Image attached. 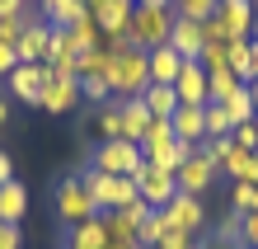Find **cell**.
<instances>
[{"mask_svg": "<svg viewBox=\"0 0 258 249\" xmlns=\"http://www.w3.org/2000/svg\"><path fill=\"white\" fill-rule=\"evenodd\" d=\"M71 38H75V47H80V52H94V47H103V28H99L94 19H89V14H85V19L75 24V28H71Z\"/></svg>", "mask_w": 258, "mask_h": 249, "instance_id": "4316f807", "label": "cell"}, {"mask_svg": "<svg viewBox=\"0 0 258 249\" xmlns=\"http://www.w3.org/2000/svg\"><path fill=\"white\" fill-rule=\"evenodd\" d=\"M146 61H150V85H174L178 71H183V57H178L169 42H164V47H150Z\"/></svg>", "mask_w": 258, "mask_h": 249, "instance_id": "e0dca14e", "label": "cell"}, {"mask_svg": "<svg viewBox=\"0 0 258 249\" xmlns=\"http://www.w3.org/2000/svg\"><path fill=\"white\" fill-rule=\"evenodd\" d=\"M207 249H244V244H230V240H211Z\"/></svg>", "mask_w": 258, "mask_h": 249, "instance_id": "bcb514c9", "label": "cell"}, {"mask_svg": "<svg viewBox=\"0 0 258 249\" xmlns=\"http://www.w3.org/2000/svg\"><path fill=\"white\" fill-rule=\"evenodd\" d=\"M108 66H113V52L108 47H94V52H80L75 75H80V80H108Z\"/></svg>", "mask_w": 258, "mask_h": 249, "instance_id": "603a6c76", "label": "cell"}, {"mask_svg": "<svg viewBox=\"0 0 258 249\" xmlns=\"http://www.w3.org/2000/svg\"><path fill=\"white\" fill-rule=\"evenodd\" d=\"M235 127H230V118H225V108L221 104H207V141L211 136H230Z\"/></svg>", "mask_w": 258, "mask_h": 249, "instance_id": "d6a6232c", "label": "cell"}, {"mask_svg": "<svg viewBox=\"0 0 258 249\" xmlns=\"http://www.w3.org/2000/svg\"><path fill=\"white\" fill-rule=\"evenodd\" d=\"M80 5H85V10H89V5H94V0H80Z\"/></svg>", "mask_w": 258, "mask_h": 249, "instance_id": "f5cc1de1", "label": "cell"}, {"mask_svg": "<svg viewBox=\"0 0 258 249\" xmlns=\"http://www.w3.org/2000/svg\"><path fill=\"white\" fill-rule=\"evenodd\" d=\"M230 212H239V216L258 212V188H253V183H235V188H230Z\"/></svg>", "mask_w": 258, "mask_h": 249, "instance_id": "4dcf8cb0", "label": "cell"}, {"mask_svg": "<svg viewBox=\"0 0 258 249\" xmlns=\"http://www.w3.org/2000/svg\"><path fill=\"white\" fill-rule=\"evenodd\" d=\"M239 85H244V80H235L230 71H211V75H207V94H211V104H221L225 94H235Z\"/></svg>", "mask_w": 258, "mask_h": 249, "instance_id": "f546056e", "label": "cell"}, {"mask_svg": "<svg viewBox=\"0 0 258 249\" xmlns=\"http://www.w3.org/2000/svg\"><path fill=\"white\" fill-rule=\"evenodd\" d=\"M174 19H178L174 5H136V10H132V24H127V42H132V47H141V52L164 47V42H169Z\"/></svg>", "mask_w": 258, "mask_h": 249, "instance_id": "6da1fadb", "label": "cell"}, {"mask_svg": "<svg viewBox=\"0 0 258 249\" xmlns=\"http://www.w3.org/2000/svg\"><path fill=\"white\" fill-rule=\"evenodd\" d=\"M141 104L150 108V118H174L178 94H174V85H146L141 89Z\"/></svg>", "mask_w": 258, "mask_h": 249, "instance_id": "7402d4cb", "label": "cell"}, {"mask_svg": "<svg viewBox=\"0 0 258 249\" xmlns=\"http://www.w3.org/2000/svg\"><path fill=\"white\" fill-rule=\"evenodd\" d=\"M52 33L56 28L47 24V19H28V28H24V38L14 42V57L24 61V66H47V52H52Z\"/></svg>", "mask_w": 258, "mask_h": 249, "instance_id": "9c48e42d", "label": "cell"}, {"mask_svg": "<svg viewBox=\"0 0 258 249\" xmlns=\"http://www.w3.org/2000/svg\"><path fill=\"white\" fill-rule=\"evenodd\" d=\"M239 183H253V188H258V151L249 155V165H244V174H239Z\"/></svg>", "mask_w": 258, "mask_h": 249, "instance_id": "7bdbcfd3", "label": "cell"}, {"mask_svg": "<svg viewBox=\"0 0 258 249\" xmlns=\"http://www.w3.org/2000/svg\"><path fill=\"white\" fill-rule=\"evenodd\" d=\"M10 179H14V160H10L5 151H0V183H10Z\"/></svg>", "mask_w": 258, "mask_h": 249, "instance_id": "ee69618b", "label": "cell"}, {"mask_svg": "<svg viewBox=\"0 0 258 249\" xmlns=\"http://www.w3.org/2000/svg\"><path fill=\"white\" fill-rule=\"evenodd\" d=\"M132 183H136V197H141L150 212H164V207H169V197L178 193V179L164 174V169H155V165H146V160L132 174Z\"/></svg>", "mask_w": 258, "mask_h": 249, "instance_id": "5b68a950", "label": "cell"}, {"mask_svg": "<svg viewBox=\"0 0 258 249\" xmlns=\"http://www.w3.org/2000/svg\"><path fill=\"white\" fill-rule=\"evenodd\" d=\"M239 226H244V216H239V212H225V221H221V230H216V240L239 244Z\"/></svg>", "mask_w": 258, "mask_h": 249, "instance_id": "d590c367", "label": "cell"}, {"mask_svg": "<svg viewBox=\"0 0 258 249\" xmlns=\"http://www.w3.org/2000/svg\"><path fill=\"white\" fill-rule=\"evenodd\" d=\"M24 212H28V188H24L19 179L0 183V221H5V226H19Z\"/></svg>", "mask_w": 258, "mask_h": 249, "instance_id": "d6986e66", "label": "cell"}, {"mask_svg": "<svg viewBox=\"0 0 258 249\" xmlns=\"http://www.w3.org/2000/svg\"><path fill=\"white\" fill-rule=\"evenodd\" d=\"M132 10H136L132 0H94V5H89V19L103 28V38H117V33H127Z\"/></svg>", "mask_w": 258, "mask_h": 249, "instance_id": "7c38bea8", "label": "cell"}, {"mask_svg": "<svg viewBox=\"0 0 258 249\" xmlns=\"http://www.w3.org/2000/svg\"><path fill=\"white\" fill-rule=\"evenodd\" d=\"M108 249H136L132 240H108Z\"/></svg>", "mask_w": 258, "mask_h": 249, "instance_id": "c3c4849f", "label": "cell"}, {"mask_svg": "<svg viewBox=\"0 0 258 249\" xmlns=\"http://www.w3.org/2000/svg\"><path fill=\"white\" fill-rule=\"evenodd\" d=\"M174 94H178V104H192V108H207L211 104L207 71L197 66V61H183V71H178V80H174Z\"/></svg>", "mask_w": 258, "mask_h": 249, "instance_id": "9a60e30c", "label": "cell"}, {"mask_svg": "<svg viewBox=\"0 0 258 249\" xmlns=\"http://www.w3.org/2000/svg\"><path fill=\"white\" fill-rule=\"evenodd\" d=\"M108 85L117 99H141V89L150 85V61L141 47H122L113 52V66H108Z\"/></svg>", "mask_w": 258, "mask_h": 249, "instance_id": "7a4b0ae2", "label": "cell"}, {"mask_svg": "<svg viewBox=\"0 0 258 249\" xmlns=\"http://www.w3.org/2000/svg\"><path fill=\"white\" fill-rule=\"evenodd\" d=\"M164 221H169V230L197 235V230L207 226V207H202V197H192V193H174L169 207H164Z\"/></svg>", "mask_w": 258, "mask_h": 249, "instance_id": "ba28073f", "label": "cell"}, {"mask_svg": "<svg viewBox=\"0 0 258 249\" xmlns=\"http://www.w3.org/2000/svg\"><path fill=\"white\" fill-rule=\"evenodd\" d=\"M141 146L127 141V136H117V141H99L94 155H89V169H99V174H113V179H132L136 169H141Z\"/></svg>", "mask_w": 258, "mask_h": 249, "instance_id": "3957f363", "label": "cell"}, {"mask_svg": "<svg viewBox=\"0 0 258 249\" xmlns=\"http://www.w3.org/2000/svg\"><path fill=\"white\" fill-rule=\"evenodd\" d=\"M47 75H52V66H14L10 71V94L19 99V104H42V85H47Z\"/></svg>", "mask_w": 258, "mask_h": 249, "instance_id": "30bf717a", "label": "cell"}, {"mask_svg": "<svg viewBox=\"0 0 258 249\" xmlns=\"http://www.w3.org/2000/svg\"><path fill=\"white\" fill-rule=\"evenodd\" d=\"M132 5H169V0H132Z\"/></svg>", "mask_w": 258, "mask_h": 249, "instance_id": "816d5d0a", "label": "cell"}, {"mask_svg": "<svg viewBox=\"0 0 258 249\" xmlns=\"http://www.w3.org/2000/svg\"><path fill=\"white\" fill-rule=\"evenodd\" d=\"M28 19H33V14H5V19H0V42H5V47H14V42L24 38Z\"/></svg>", "mask_w": 258, "mask_h": 249, "instance_id": "1f68e13d", "label": "cell"}, {"mask_svg": "<svg viewBox=\"0 0 258 249\" xmlns=\"http://www.w3.org/2000/svg\"><path fill=\"white\" fill-rule=\"evenodd\" d=\"M5 122H10V104L0 99V127H5Z\"/></svg>", "mask_w": 258, "mask_h": 249, "instance_id": "681fc988", "label": "cell"}, {"mask_svg": "<svg viewBox=\"0 0 258 249\" xmlns=\"http://www.w3.org/2000/svg\"><path fill=\"white\" fill-rule=\"evenodd\" d=\"M239 244H244V249H258V212L244 216V226H239Z\"/></svg>", "mask_w": 258, "mask_h": 249, "instance_id": "74e56055", "label": "cell"}, {"mask_svg": "<svg viewBox=\"0 0 258 249\" xmlns=\"http://www.w3.org/2000/svg\"><path fill=\"white\" fill-rule=\"evenodd\" d=\"M225 71L235 75V80H253V47H249V38H235V42H225Z\"/></svg>", "mask_w": 258, "mask_h": 249, "instance_id": "ffe728a7", "label": "cell"}, {"mask_svg": "<svg viewBox=\"0 0 258 249\" xmlns=\"http://www.w3.org/2000/svg\"><path fill=\"white\" fill-rule=\"evenodd\" d=\"M5 14H24V0H0V19Z\"/></svg>", "mask_w": 258, "mask_h": 249, "instance_id": "f6af8a7d", "label": "cell"}, {"mask_svg": "<svg viewBox=\"0 0 258 249\" xmlns=\"http://www.w3.org/2000/svg\"><path fill=\"white\" fill-rule=\"evenodd\" d=\"M211 19L221 24L225 42H235V38H253V33H258V14H253V0H221Z\"/></svg>", "mask_w": 258, "mask_h": 249, "instance_id": "52a82bcc", "label": "cell"}, {"mask_svg": "<svg viewBox=\"0 0 258 249\" xmlns=\"http://www.w3.org/2000/svg\"><path fill=\"white\" fill-rule=\"evenodd\" d=\"M117 113H122V136L141 146V136L150 132V108L141 99H117Z\"/></svg>", "mask_w": 258, "mask_h": 249, "instance_id": "ac0fdd59", "label": "cell"}, {"mask_svg": "<svg viewBox=\"0 0 258 249\" xmlns=\"http://www.w3.org/2000/svg\"><path fill=\"white\" fill-rule=\"evenodd\" d=\"M164 230H169V221H164V212H150L141 226H136V244L141 249H155L160 240H164Z\"/></svg>", "mask_w": 258, "mask_h": 249, "instance_id": "484cf974", "label": "cell"}, {"mask_svg": "<svg viewBox=\"0 0 258 249\" xmlns=\"http://www.w3.org/2000/svg\"><path fill=\"white\" fill-rule=\"evenodd\" d=\"M75 99H80V80L75 75H47V85H42V104L38 108H47V113H71Z\"/></svg>", "mask_w": 258, "mask_h": 249, "instance_id": "4fadbf2b", "label": "cell"}, {"mask_svg": "<svg viewBox=\"0 0 258 249\" xmlns=\"http://www.w3.org/2000/svg\"><path fill=\"white\" fill-rule=\"evenodd\" d=\"M117 216H122V221H127V226H141V221H146V216H150V207H146V202H141V197H136V202H127V207H122V212H117Z\"/></svg>", "mask_w": 258, "mask_h": 249, "instance_id": "f35d334b", "label": "cell"}, {"mask_svg": "<svg viewBox=\"0 0 258 249\" xmlns=\"http://www.w3.org/2000/svg\"><path fill=\"white\" fill-rule=\"evenodd\" d=\"M24 240H19V226H5L0 221V249H19Z\"/></svg>", "mask_w": 258, "mask_h": 249, "instance_id": "60d3db41", "label": "cell"}, {"mask_svg": "<svg viewBox=\"0 0 258 249\" xmlns=\"http://www.w3.org/2000/svg\"><path fill=\"white\" fill-rule=\"evenodd\" d=\"M221 108H225V118H230V127H239V122H249V118H258V113H253V99H249V85H239L235 94H225Z\"/></svg>", "mask_w": 258, "mask_h": 249, "instance_id": "cb8c5ba5", "label": "cell"}, {"mask_svg": "<svg viewBox=\"0 0 258 249\" xmlns=\"http://www.w3.org/2000/svg\"><path fill=\"white\" fill-rule=\"evenodd\" d=\"M230 141H235L239 151H258V118H249V122H239V127L230 132Z\"/></svg>", "mask_w": 258, "mask_h": 249, "instance_id": "e575fe53", "label": "cell"}, {"mask_svg": "<svg viewBox=\"0 0 258 249\" xmlns=\"http://www.w3.org/2000/svg\"><path fill=\"white\" fill-rule=\"evenodd\" d=\"M174 179H178V193H192V197H202V193L211 188V179H216V165H211L202 151H192L188 160L178 165V174H174Z\"/></svg>", "mask_w": 258, "mask_h": 249, "instance_id": "8fae6325", "label": "cell"}, {"mask_svg": "<svg viewBox=\"0 0 258 249\" xmlns=\"http://www.w3.org/2000/svg\"><path fill=\"white\" fill-rule=\"evenodd\" d=\"M56 5H61V0H38V10H42V14H47V10H56Z\"/></svg>", "mask_w": 258, "mask_h": 249, "instance_id": "f907efd6", "label": "cell"}, {"mask_svg": "<svg viewBox=\"0 0 258 249\" xmlns=\"http://www.w3.org/2000/svg\"><path fill=\"white\" fill-rule=\"evenodd\" d=\"M85 5H80V0H61V5H56V10H47V14H42V19H47L52 28H75V24H80L85 19Z\"/></svg>", "mask_w": 258, "mask_h": 249, "instance_id": "d4e9b609", "label": "cell"}, {"mask_svg": "<svg viewBox=\"0 0 258 249\" xmlns=\"http://www.w3.org/2000/svg\"><path fill=\"white\" fill-rule=\"evenodd\" d=\"M230 146H235V141H230V136H211V141H202V146H197V151H202V155H207V160H211V165H216V169H221V165H225V155H230Z\"/></svg>", "mask_w": 258, "mask_h": 249, "instance_id": "836d02e7", "label": "cell"}, {"mask_svg": "<svg viewBox=\"0 0 258 249\" xmlns=\"http://www.w3.org/2000/svg\"><path fill=\"white\" fill-rule=\"evenodd\" d=\"M14 66H19V57H14V47H5V42H0V75H10Z\"/></svg>", "mask_w": 258, "mask_h": 249, "instance_id": "b9f144b4", "label": "cell"}, {"mask_svg": "<svg viewBox=\"0 0 258 249\" xmlns=\"http://www.w3.org/2000/svg\"><path fill=\"white\" fill-rule=\"evenodd\" d=\"M66 249H108V230H103V216L71 226V240H66Z\"/></svg>", "mask_w": 258, "mask_h": 249, "instance_id": "44dd1931", "label": "cell"}, {"mask_svg": "<svg viewBox=\"0 0 258 249\" xmlns=\"http://www.w3.org/2000/svg\"><path fill=\"white\" fill-rule=\"evenodd\" d=\"M85 188L94 197L99 212H122L127 202H136V183L132 179H113V174H99V169H85Z\"/></svg>", "mask_w": 258, "mask_h": 249, "instance_id": "277c9868", "label": "cell"}, {"mask_svg": "<svg viewBox=\"0 0 258 249\" xmlns=\"http://www.w3.org/2000/svg\"><path fill=\"white\" fill-rule=\"evenodd\" d=\"M169 127H174V136H178L183 146H202V141H207V108L178 104L174 118H169Z\"/></svg>", "mask_w": 258, "mask_h": 249, "instance_id": "5bb4252c", "label": "cell"}, {"mask_svg": "<svg viewBox=\"0 0 258 249\" xmlns=\"http://www.w3.org/2000/svg\"><path fill=\"white\" fill-rule=\"evenodd\" d=\"M249 47H253V80H258V33L249 38Z\"/></svg>", "mask_w": 258, "mask_h": 249, "instance_id": "7dc6e473", "label": "cell"}, {"mask_svg": "<svg viewBox=\"0 0 258 249\" xmlns=\"http://www.w3.org/2000/svg\"><path fill=\"white\" fill-rule=\"evenodd\" d=\"M80 99H113V85L108 80H80Z\"/></svg>", "mask_w": 258, "mask_h": 249, "instance_id": "8d00e7d4", "label": "cell"}, {"mask_svg": "<svg viewBox=\"0 0 258 249\" xmlns=\"http://www.w3.org/2000/svg\"><path fill=\"white\" fill-rule=\"evenodd\" d=\"M155 249H197V244H192V235H183V230H164V240Z\"/></svg>", "mask_w": 258, "mask_h": 249, "instance_id": "ab89813d", "label": "cell"}, {"mask_svg": "<svg viewBox=\"0 0 258 249\" xmlns=\"http://www.w3.org/2000/svg\"><path fill=\"white\" fill-rule=\"evenodd\" d=\"M94 127H99L103 141H117V136H122V113H117V104H103L99 108V113H94Z\"/></svg>", "mask_w": 258, "mask_h": 249, "instance_id": "83f0119b", "label": "cell"}, {"mask_svg": "<svg viewBox=\"0 0 258 249\" xmlns=\"http://www.w3.org/2000/svg\"><path fill=\"white\" fill-rule=\"evenodd\" d=\"M169 47L183 57V61H197V57H202V47H207L202 24H197V19H174V28H169Z\"/></svg>", "mask_w": 258, "mask_h": 249, "instance_id": "2e32d148", "label": "cell"}, {"mask_svg": "<svg viewBox=\"0 0 258 249\" xmlns=\"http://www.w3.org/2000/svg\"><path fill=\"white\" fill-rule=\"evenodd\" d=\"M136 249H141V244H136Z\"/></svg>", "mask_w": 258, "mask_h": 249, "instance_id": "db71d44e", "label": "cell"}, {"mask_svg": "<svg viewBox=\"0 0 258 249\" xmlns=\"http://www.w3.org/2000/svg\"><path fill=\"white\" fill-rule=\"evenodd\" d=\"M56 216H61L66 226H80V221H94V216H99L94 197H89V188H85V179H61V183H56Z\"/></svg>", "mask_w": 258, "mask_h": 249, "instance_id": "8992f818", "label": "cell"}, {"mask_svg": "<svg viewBox=\"0 0 258 249\" xmlns=\"http://www.w3.org/2000/svg\"><path fill=\"white\" fill-rule=\"evenodd\" d=\"M169 5H174L178 19H197V24H202V19H211V14H216L221 0H169Z\"/></svg>", "mask_w": 258, "mask_h": 249, "instance_id": "f1b7e54d", "label": "cell"}]
</instances>
